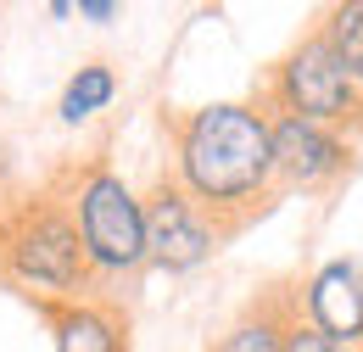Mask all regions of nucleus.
Segmentation results:
<instances>
[{"label": "nucleus", "instance_id": "nucleus-1", "mask_svg": "<svg viewBox=\"0 0 363 352\" xmlns=\"http://www.w3.org/2000/svg\"><path fill=\"white\" fill-rule=\"evenodd\" d=\"M174 140V185L207 213L218 241L246 229L257 213L279 202L274 185V151H269V112L218 101L162 118Z\"/></svg>", "mask_w": 363, "mask_h": 352}, {"label": "nucleus", "instance_id": "nucleus-2", "mask_svg": "<svg viewBox=\"0 0 363 352\" xmlns=\"http://www.w3.org/2000/svg\"><path fill=\"white\" fill-rule=\"evenodd\" d=\"M0 280L17 285L23 297H34L40 308L90 297L95 274L84 258V241H79V224L67 213V202L56 196V185L0 213Z\"/></svg>", "mask_w": 363, "mask_h": 352}, {"label": "nucleus", "instance_id": "nucleus-3", "mask_svg": "<svg viewBox=\"0 0 363 352\" xmlns=\"http://www.w3.org/2000/svg\"><path fill=\"white\" fill-rule=\"evenodd\" d=\"M56 196L67 202V213L79 224L84 258H90L95 280H123L145 263V229H140V196L123 185V174H112V163H67L50 179Z\"/></svg>", "mask_w": 363, "mask_h": 352}, {"label": "nucleus", "instance_id": "nucleus-4", "mask_svg": "<svg viewBox=\"0 0 363 352\" xmlns=\"http://www.w3.org/2000/svg\"><path fill=\"white\" fill-rule=\"evenodd\" d=\"M269 95L285 118H302L318 129L341 134V129H363V89L347 79V67L335 62V50L324 34H308L269 79Z\"/></svg>", "mask_w": 363, "mask_h": 352}, {"label": "nucleus", "instance_id": "nucleus-5", "mask_svg": "<svg viewBox=\"0 0 363 352\" xmlns=\"http://www.w3.org/2000/svg\"><path fill=\"white\" fill-rule=\"evenodd\" d=\"M140 229H145V258L168 274H184V268L207 263L218 252V229L207 224V213L184 196L174 174L157 179L145 196H140Z\"/></svg>", "mask_w": 363, "mask_h": 352}, {"label": "nucleus", "instance_id": "nucleus-6", "mask_svg": "<svg viewBox=\"0 0 363 352\" xmlns=\"http://www.w3.org/2000/svg\"><path fill=\"white\" fill-rule=\"evenodd\" d=\"M269 151H274V185L285 190H330L352 174V145L341 134L302 123V118H269Z\"/></svg>", "mask_w": 363, "mask_h": 352}, {"label": "nucleus", "instance_id": "nucleus-7", "mask_svg": "<svg viewBox=\"0 0 363 352\" xmlns=\"http://www.w3.org/2000/svg\"><path fill=\"white\" fill-rule=\"evenodd\" d=\"M302 313L335 347H358L363 341V263H347V258L324 263L302 285Z\"/></svg>", "mask_w": 363, "mask_h": 352}, {"label": "nucleus", "instance_id": "nucleus-8", "mask_svg": "<svg viewBox=\"0 0 363 352\" xmlns=\"http://www.w3.org/2000/svg\"><path fill=\"white\" fill-rule=\"evenodd\" d=\"M45 313L56 330V352H129V313L112 297H79Z\"/></svg>", "mask_w": 363, "mask_h": 352}, {"label": "nucleus", "instance_id": "nucleus-9", "mask_svg": "<svg viewBox=\"0 0 363 352\" xmlns=\"http://www.w3.org/2000/svg\"><path fill=\"white\" fill-rule=\"evenodd\" d=\"M285 308H291V297L269 291L263 302H252V308H246V313H240V319L224 330V336H218V347H213V352H279Z\"/></svg>", "mask_w": 363, "mask_h": 352}, {"label": "nucleus", "instance_id": "nucleus-10", "mask_svg": "<svg viewBox=\"0 0 363 352\" xmlns=\"http://www.w3.org/2000/svg\"><path fill=\"white\" fill-rule=\"evenodd\" d=\"M330 50H335V62L347 67V79L363 89V0H347V6H330V17H324V28H318Z\"/></svg>", "mask_w": 363, "mask_h": 352}, {"label": "nucleus", "instance_id": "nucleus-11", "mask_svg": "<svg viewBox=\"0 0 363 352\" xmlns=\"http://www.w3.org/2000/svg\"><path fill=\"white\" fill-rule=\"evenodd\" d=\"M112 89H118L112 67H106V62H84V67L67 79V89H62V118H67V123H84V118H95V112L112 101Z\"/></svg>", "mask_w": 363, "mask_h": 352}, {"label": "nucleus", "instance_id": "nucleus-12", "mask_svg": "<svg viewBox=\"0 0 363 352\" xmlns=\"http://www.w3.org/2000/svg\"><path fill=\"white\" fill-rule=\"evenodd\" d=\"M279 352H341L318 324H308V313H302V302H291L285 308V330H279Z\"/></svg>", "mask_w": 363, "mask_h": 352}, {"label": "nucleus", "instance_id": "nucleus-13", "mask_svg": "<svg viewBox=\"0 0 363 352\" xmlns=\"http://www.w3.org/2000/svg\"><path fill=\"white\" fill-rule=\"evenodd\" d=\"M79 17H90V23H112L118 6H112V0H79Z\"/></svg>", "mask_w": 363, "mask_h": 352}, {"label": "nucleus", "instance_id": "nucleus-14", "mask_svg": "<svg viewBox=\"0 0 363 352\" xmlns=\"http://www.w3.org/2000/svg\"><path fill=\"white\" fill-rule=\"evenodd\" d=\"M358 352H363V341H358Z\"/></svg>", "mask_w": 363, "mask_h": 352}]
</instances>
